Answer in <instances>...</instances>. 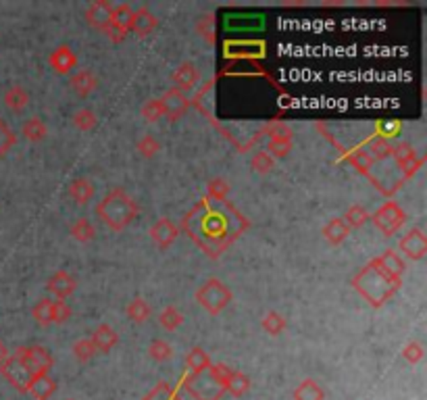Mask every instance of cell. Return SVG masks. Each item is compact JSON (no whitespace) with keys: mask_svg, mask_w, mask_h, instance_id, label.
Instances as JSON below:
<instances>
[{"mask_svg":"<svg viewBox=\"0 0 427 400\" xmlns=\"http://www.w3.org/2000/svg\"><path fill=\"white\" fill-rule=\"evenodd\" d=\"M33 319L42 326H50V323H63L71 317V309L67 307L65 301H50L44 298L40 301L33 311H31Z\"/></svg>","mask_w":427,"mask_h":400,"instance_id":"ba28073f","label":"cell"},{"mask_svg":"<svg viewBox=\"0 0 427 400\" xmlns=\"http://www.w3.org/2000/svg\"><path fill=\"white\" fill-rule=\"evenodd\" d=\"M73 125L81 131H92L96 127V115L90 109H79L73 113Z\"/></svg>","mask_w":427,"mask_h":400,"instance_id":"e575fe53","label":"cell"},{"mask_svg":"<svg viewBox=\"0 0 427 400\" xmlns=\"http://www.w3.org/2000/svg\"><path fill=\"white\" fill-rule=\"evenodd\" d=\"M261 326H263V330L267 332V334H271V336H280L284 330H286V319L280 315V313H275V311H269L265 317H263V321H261Z\"/></svg>","mask_w":427,"mask_h":400,"instance_id":"d6a6232c","label":"cell"},{"mask_svg":"<svg viewBox=\"0 0 427 400\" xmlns=\"http://www.w3.org/2000/svg\"><path fill=\"white\" fill-rule=\"evenodd\" d=\"M138 150L144 159H152L161 150V142L152 134H144L138 142Z\"/></svg>","mask_w":427,"mask_h":400,"instance_id":"d590c367","label":"cell"},{"mask_svg":"<svg viewBox=\"0 0 427 400\" xmlns=\"http://www.w3.org/2000/svg\"><path fill=\"white\" fill-rule=\"evenodd\" d=\"M111 15H113V6H111V2H106V0H98V2H94V4H90L88 10H86L88 23H90L92 27L100 29L104 35L111 31Z\"/></svg>","mask_w":427,"mask_h":400,"instance_id":"7c38bea8","label":"cell"},{"mask_svg":"<svg viewBox=\"0 0 427 400\" xmlns=\"http://www.w3.org/2000/svg\"><path fill=\"white\" fill-rule=\"evenodd\" d=\"M131 17H134V8L129 4H117L113 6V15H111V31L106 33V38L111 42H121L125 38L127 31H131Z\"/></svg>","mask_w":427,"mask_h":400,"instance_id":"30bf717a","label":"cell"},{"mask_svg":"<svg viewBox=\"0 0 427 400\" xmlns=\"http://www.w3.org/2000/svg\"><path fill=\"white\" fill-rule=\"evenodd\" d=\"M125 311H127V317L131 321H136V323H142V321H146L150 317V307H148V303L144 298H134L127 305Z\"/></svg>","mask_w":427,"mask_h":400,"instance_id":"f546056e","label":"cell"},{"mask_svg":"<svg viewBox=\"0 0 427 400\" xmlns=\"http://www.w3.org/2000/svg\"><path fill=\"white\" fill-rule=\"evenodd\" d=\"M369 211L365 209V207H361V205H353L348 211H346V215H344V223L351 227V230H357V227H363L367 221H369Z\"/></svg>","mask_w":427,"mask_h":400,"instance_id":"4316f807","label":"cell"},{"mask_svg":"<svg viewBox=\"0 0 427 400\" xmlns=\"http://www.w3.org/2000/svg\"><path fill=\"white\" fill-rule=\"evenodd\" d=\"M273 159H284L290 154L292 150V140H269L267 148H265Z\"/></svg>","mask_w":427,"mask_h":400,"instance_id":"74e56055","label":"cell"},{"mask_svg":"<svg viewBox=\"0 0 427 400\" xmlns=\"http://www.w3.org/2000/svg\"><path fill=\"white\" fill-rule=\"evenodd\" d=\"M342 159L348 161L357 171H361L363 175L371 177V167L376 165V161L365 152L363 146H353V148H342Z\"/></svg>","mask_w":427,"mask_h":400,"instance_id":"2e32d148","label":"cell"},{"mask_svg":"<svg viewBox=\"0 0 427 400\" xmlns=\"http://www.w3.org/2000/svg\"><path fill=\"white\" fill-rule=\"evenodd\" d=\"M390 157L394 159V163H396L398 169L403 171V179H405V182H407L409 177H413V175L421 169V165H424V157H419L417 150H415V146H411L409 142H398V144H394Z\"/></svg>","mask_w":427,"mask_h":400,"instance_id":"52a82bcc","label":"cell"},{"mask_svg":"<svg viewBox=\"0 0 427 400\" xmlns=\"http://www.w3.org/2000/svg\"><path fill=\"white\" fill-rule=\"evenodd\" d=\"M229 194V182H225L223 177H215L209 182L207 186V198L215 200V202H223Z\"/></svg>","mask_w":427,"mask_h":400,"instance_id":"f1b7e54d","label":"cell"},{"mask_svg":"<svg viewBox=\"0 0 427 400\" xmlns=\"http://www.w3.org/2000/svg\"><path fill=\"white\" fill-rule=\"evenodd\" d=\"M29 92L23 88V86H13V88H8L6 90V94H4V104H6V109H10L13 113H21L27 104H29Z\"/></svg>","mask_w":427,"mask_h":400,"instance_id":"7402d4cb","label":"cell"},{"mask_svg":"<svg viewBox=\"0 0 427 400\" xmlns=\"http://www.w3.org/2000/svg\"><path fill=\"white\" fill-rule=\"evenodd\" d=\"M94 344L90 342V340H79L75 346H73V353H75V357L79 359V361H88L92 355H94Z\"/></svg>","mask_w":427,"mask_h":400,"instance_id":"60d3db41","label":"cell"},{"mask_svg":"<svg viewBox=\"0 0 427 400\" xmlns=\"http://www.w3.org/2000/svg\"><path fill=\"white\" fill-rule=\"evenodd\" d=\"M267 46L261 40H225L223 56L229 61H259L265 58Z\"/></svg>","mask_w":427,"mask_h":400,"instance_id":"5b68a950","label":"cell"},{"mask_svg":"<svg viewBox=\"0 0 427 400\" xmlns=\"http://www.w3.org/2000/svg\"><path fill=\"white\" fill-rule=\"evenodd\" d=\"M117 340H119V336H117V332L111 328V326H106V323H102V326H98L96 330H94V334H92V338H90V342L94 344V349L96 351H100V353H106V351H111L115 344H117Z\"/></svg>","mask_w":427,"mask_h":400,"instance_id":"ffe728a7","label":"cell"},{"mask_svg":"<svg viewBox=\"0 0 427 400\" xmlns=\"http://www.w3.org/2000/svg\"><path fill=\"white\" fill-rule=\"evenodd\" d=\"M365 152L373 159V161H386L388 157H390V152H392V144L390 142H386V140H382V138H378L376 134H371L367 140H365Z\"/></svg>","mask_w":427,"mask_h":400,"instance_id":"603a6c76","label":"cell"},{"mask_svg":"<svg viewBox=\"0 0 427 400\" xmlns=\"http://www.w3.org/2000/svg\"><path fill=\"white\" fill-rule=\"evenodd\" d=\"M161 102H163V106H165V117H169L171 121H175V119H179V117H184V113H186V111H188V106H190L188 96H186L184 92L175 90V88L167 90V92L163 94Z\"/></svg>","mask_w":427,"mask_h":400,"instance_id":"4fadbf2b","label":"cell"},{"mask_svg":"<svg viewBox=\"0 0 427 400\" xmlns=\"http://www.w3.org/2000/svg\"><path fill=\"white\" fill-rule=\"evenodd\" d=\"M6 359H8V351H6V346H4V344L0 342V365H2V363H4Z\"/></svg>","mask_w":427,"mask_h":400,"instance_id":"ee69618b","label":"cell"},{"mask_svg":"<svg viewBox=\"0 0 427 400\" xmlns=\"http://www.w3.org/2000/svg\"><path fill=\"white\" fill-rule=\"evenodd\" d=\"M177 234H179L177 225H175L171 219H167V217H161V219L150 227V238H152V242H154L159 248H163V250L173 244V240L177 238Z\"/></svg>","mask_w":427,"mask_h":400,"instance_id":"5bb4252c","label":"cell"},{"mask_svg":"<svg viewBox=\"0 0 427 400\" xmlns=\"http://www.w3.org/2000/svg\"><path fill=\"white\" fill-rule=\"evenodd\" d=\"M159 323H161L165 330L173 332V330H177V328L184 323V315H182L179 309H175V307H167V309L159 315Z\"/></svg>","mask_w":427,"mask_h":400,"instance_id":"1f68e13d","label":"cell"},{"mask_svg":"<svg viewBox=\"0 0 427 400\" xmlns=\"http://www.w3.org/2000/svg\"><path fill=\"white\" fill-rule=\"evenodd\" d=\"M69 196L77 202V205H86L92 196H94V186L90 179L86 177H77L71 182L69 186Z\"/></svg>","mask_w":427,"mask_h":400,"instance_id":"cb8c5ba5","label":"cell"},{"mask_svg":"<svg viewBox=\"0 0 427 400\" xmlns=\"http://www.w3.org/2000/svg\"><path fill=\"white\" fill-rule=\"evenodd\" d=\"M71 236L77 240V242H90V240H94V236H96V227L92 225V221L88 219V217H79L73 225H71Z\"/></svg>","mask_w":427,"mask_h":400,"instance_id":"484cf974","label":"cell"},{"mask_svg":"<svg viewBox=\"0 0 427 400\" xmlns=\"http://www.w3.org/2000/svg\"><path fill=\"white\" fill-rule=\"evenodd\" d=\"M198 31H200V35L209 42V44H213L215 42V27H213V15H204L200 21H198Z\"/></svg>","mask_w":427,"mask_h":400,"instance_id":"ab89813d","label":"cell"},{"mask_svg":"<svg viewBox=\"0 0 427 400\" xmlns=\"http://www.w3.org/2000/svg\"><path fill=\"white\" fill-rule=\"evenodd\" d=\"M398 250L411 261H421L427 255V236L424 234V230L413 227L409 234H405L398 244Z\"/></svg>","mask_w":427,"mask_h":400,"instance_id":"8fae6325","label":"cell"},{"mask_svg":"<svg viewBox=\"0 0 427 400\" xmlns=\"http://www.w3.org/2000/svg\"><path fill=\"white\" fill-rule=\"evenodd\" d=\"M150 355H152L154 359H159V361H165V359L171 357V346H169L167 342H163V340H154V342L150 344Z\"/></svg>","mask_w":427,"mask_h":400,"instance_id":"b9f144b4","label":"cell"},{"mask_svg":"<svg viewBox=\"0 0 427 400\" xmlns=\"http://www.w3.org/2000/svg\"><path fill=\"white\" fill-rule=\"evenodd\" d=\"M171 79H173V88L179 90V92H184V94L188 96L190 92H196V90L200 88V83H202V71H200L194 63H182V65L173 71Z\"/></svg>","mask_w":427,"mask_h":400,"instance_id":"9c48e42d","label":"cell"},{"mask_svg":"<svg viewBox=\"0 0 427 400\" xmlns=\"http://www.w3.org/2000/svg\"><path fill=\"white\" fill-rule=\"evenodd\" d=\"M154 27H156V17H154L146 6H140L138 10H134L131 31H136L140 38H144V35H148Z\"/></svg>","mask_w":427,"mask_h":400,"instance_id":"d6986e66","label":"cell"},{"mask_svg":"<svg viewBox=\"0 0 427 400\" xmlns=\"http://www.w3.org/2000/svg\"><path fill=\"white\" fill-rule=\"evenodd\" d=\"M48 61H50V67H52L58 75L71 73V71L75 69V65H77V56H75V52H73L67 44L54 48Z\"/></svg>","mask_w":427,"mask_h":400,"instance_id":"9a60e30c","label":"cell"},{"mask_svg":"<svg viewBox=\"0 0 427 400\" xmlns=\"http://www.w3.org/2000/svg\"><path fill=\"white\" fill-rule=\"evenodd\" d=\"M376 227L384 234V236H394L407 221L405 211L401 209V205L396 200H388L380 207V211L371 217Z\"/></svg>","mask_w":427,"mask_h":400,"instance_id":"8992f818","label":"cell"},{"mask_svg":"<svg viewBox=\"0 0 427 400\" xmlns=\"http://www.w3.org/2000/svg\"><path fill=\"white\" fill-rule=\"evenodd\" d=\"M248 219L227 200L215 202L207 196L184 217V230L200 250L217 259L244 230Z\"/></svg>","mask_w":427,"mask_h":400,"instance_id":"6da1fadb","label":"cell"},{"mask_svg":"<svg viewBox=\"0 0 427 400\" xmlns=\"http://www.w3.org/2000/svg\"><path fill=\"white\" fill-rule=\"evenodd\" d=\"M348 234H351V227L344 223L342 217H334V219L323 227V236H325V240H328L332 246H340V244L348 238Z\"/></svg>","mask_w":427,"mask_h":400,"instance_id":"44dd1931","label":"cell"},{"mask_svg":"<svg viewBox=\"0 0 427 400\" xmlns=\"http://www.w3.org/2000/svg\"><path fill=\"white\" fill-rule=\"evenodd\" d=\"M21 134H23V138L29 140V142H40V140H44V138L48 136V127H46V123H44L40 117H29V119L23 123Z\"/></svg>","mask_w":427,"mask_h":400,"instance_id":"d4e9b609","label":"cell"},{"mask_svg":"<svg viewBox=\"0 0 427 400\" xmlns=\"http://www.w3.org/2000/svg\"><path fill=\"white\" fill-rule=\"evenodd\" d=\"M48 290L56 296V301H65L75 290V280L67 271H56L48 282Z\"/></svg>","mask_w":427,"mask_h":400,"instance_id":"ac0fdd59","label":"cell"},{"mask_svg":"<svg viewBox=\"0 0 427 400\" xmlns=\"http://www.w3.org/2000/svg\"><path fill=\"white\" fill-rule=\"evenodd\" d=\"M138 211L140 209L136 200L121 188H115L113 192H108L96 207L100 221L113 232H123L138 217Z\"/></svg>","mask_w":427,"mask_h":400,"instance_id":"3957f363","label":"cell"},{"mask_svg":"<svg viewBox=\"0 0 427 400\" xmlns=\"http://www.w3.org/2000/svg\"><path fill=\"white\" fill-rule=\"evenodd\" d=\"M15 142H17L15 131L10 129V125H8L6 121L0 119V159L15 146Z\"/></svg>","mask_w":427,"mask_h":400,"instance_id":"8d00e7d4","label":"cell"},{"mask_svg":"<svg viewBox=\"0 0 427 400\" xmlns=\"http://www.w3.org/2000/svg\"><path fill=\"white\" fill-rule=\"evenodd\" d=\"M401 131H403V123L401 121H378L376 123V136L386 140V142H390V144H392L394 138L401 136Z\"/></svg>","mask_w":427,"mask_h":400,"instance_id":"83f0119b","label":"cell"},{"mask_svg":"<svg viewBox=\"0 0 427 400\" xmlns=\"http://www.w3.org/2000/svg\"><path fill=\"white\" fill-rule=\"evenodd\" d=\"M250 167H252L257 173L265 175V173H269V171L275 167V159H273L267 150H257V152L252 154V159H250Z\"/></svg>","mask_w":427,"mask_h":400,"instance_id":"4dcf8cb0","label":"cell"},{"mask_svg":"<svg viewBox=\"0 0 427 400\" xmlns=\"http://www.w3.org/2000/svg\"><path fill=\"white\" fill-rule=\"evenodd\" d=\"M405 261L394 248H388L373 261H369L353 280V286L361 296L367 298L369 305L382 307L390 301L403 284Z\"/></svg>","mask_w":427,"mask_h":400,"instance_id":"7a4b0ae2","label":"cell"},{"mask_svg":"<svg viewBox=\"0 0 427 400\" xmlns=\"http://www.w3.org/2000/svg\"><path fill=\"white\" fill-rule=\"evenodd\" d=\"M142 117H144L146 121H150V123H154V121H159L161 117H165V106H163L161 98H150V100H146L144 106H142Z\"/></svg>","mask_w":427,"mask_h":400,"instance_id":"836d02e7","label":"cell"},{"mask_svg":"<svg viewBox=\"0 0 427 400\" xmlns=\"http://www.w3.org/2000/svg\"><path fill=\"white\" fill-rule=\"evenodd\" d=\"M209 365H211V361H209V357H207V353H204V351L194 349V351L188 355V367H190V369H194V374H198V371L207 369Z\"/></svg>","mask_w":427,"mask_h":400,"instance_id":"f35d334b","label":"cell"},{"mask_svg":"<svg viewBox=\"0 0 427 400\" xmlns=\"http://www.w3.org/2000/svg\"><path fill=\"white\" fill-rule=\"evenodd\" d=\"M405 357H407L411 363L419 361V359L424 357V349H421V344H419V342H411V344H407V349H405Z\"/></svg>","mask_w":427,"mask_h":400,"instance_id":"7bdbcfd3","label":"cell"},{"mask_svg":"<svg viewBox=\"0 0 427 400\" xmlns=\"http://www.w3.org/2000/svg\"><path fill=\"white\" fill-rule=\"evenodd\" d=\"M69 83H71V88H73L75 94H79V96H88V94H92V92L96 90V86H98V77H96L92 71H88V69H79L77 73L71 75Z\"/></svg>","mask_w":427,"mask_h":400,"instance_id":"e0dca14e","label":"cell"},{"mask_svg":"<svg viewBox=\"0 0 427 400\" xmlns=\"http://www.w3.org/2000/svg\"><path fill=\"white\" fill-rule=\"evenodd\" d=\"M196 301L211 313V315H219L232 301V292L229 288L217 280V278H211L207 280L198 290H196Z\"/></svg>","mask_w":427,"mask_h":400,"instance_id":"277c9868","label":"cell"}]
</instances>
